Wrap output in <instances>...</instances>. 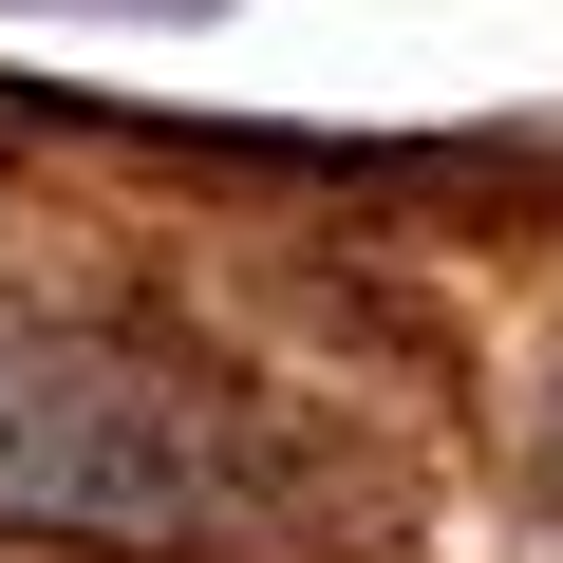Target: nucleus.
Here are the masks:
<instances>
[{
  "label": "nucleus",
  "instance_id": "nucleus-2",
  "mask_svg": "<svg viewBox=\"0 0 563 563\" xmlns=\"http://www.w3.org/2000/svg\"><path fill=\"white\" fill-rule=\"evenodd\" d=\"M544 507H563V413H544Z\"/></svg>",
  "mask_w": 563,
  "mask_h": 563
},
{
  "label": "nucleus",
  "instance_id": "nucleus-1",
  "mask_svg": "<svg viewBox=\"0 0 563 563\" xmlns=\"http://www.w3.org/2000/svg\"><path fill=\"white\" fill-rule=\"evenodd\" d=\"M320 507V451L244 376L0 301V526L57 544H263Z\"/></svg>",
  "mask_w": 563,
  "mask_h": 563
}]
</instances>
